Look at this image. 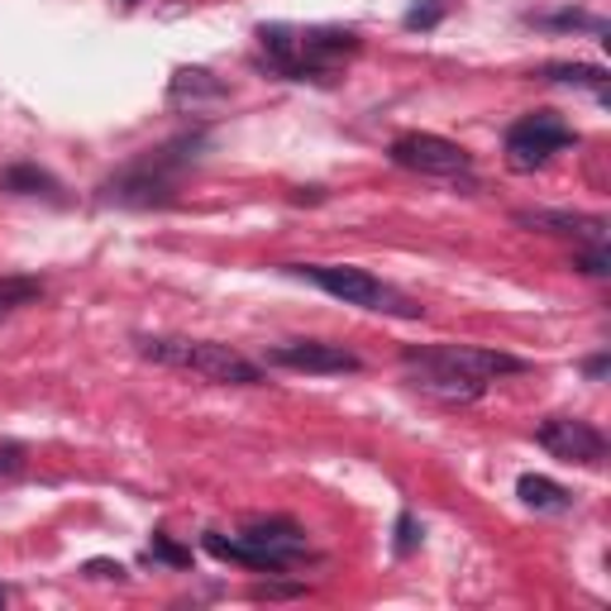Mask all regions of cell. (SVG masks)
Wrapping results in <instances>:
<instances>
[{
  "label": "cell",
  "mask_w": 611,
  "mask_h": 611,
  "mask_svg": "<svg viewBox=\"0 0 611 611\" xmlns=\"http://www.w3.org/2000/svg\"><path fill=\"white\" fill-rule=\"evenodd\" d=\"M206 549L215 559H229V564H244V569H258V574H287V559L278 555H268V549H258L254 540H244V535H225L221 530H211L206 535Z\"/></svg>",
  "instance_id": "cell-13"
},
{
  "label": "cell",
  "mask_w": 611,
  "mask_h": 611,
  "mask_svg": "<svg viewBox=\"0 0 611 611\" xmlns=\"http://www.w3.org/2000/svg\"><path fill=\"white\" fill-rule=\"evenodd\" d=\"M574 143H578V135L559 120L555 110H535V115H526V120H516L512 129H506V163H512L516 172H530V168H545L555 153L574 149Z\"/></svg>",
  "instance_id": "cell-4"
},
{
  "label": "cell",
  "mask_w": 611,
  "mask_h": 611,
  "mask_svg": "<svg viewBox=\"0 0 611 611\" xmlns=\"http://www.w3.org/2000/svg\"><path fill=\"white\" fill-rule=\"evenodd\" d=\"M244 540H254L258 549H268V555H278V559H287L292 564L297 555H306V530L297 526V521H249L244 526Z\"/></svg>",
  "instance_id": "cell-12"
},
{
  "label": "cell",
  "mask_w": 611,
  "mask_h": 611,
  "mask_svg": "<svg viewBox=\"0 0 611 611\" xmlns=\"http://www.w3.org/2000/svg\"><path fill=\"white\" fill-rule=\"evenodd\" d=\"M440 0H426V6H416L411 14H406V29H435V24H440Z\"/></svg>",
  "instance_id": "cell-22"
},
{
  "label": "cell",
  "mask_w": 611,
  "mask_h": 611,
  "mask_svg": "<svg viewBox=\"0 0 611 611\" xmlns=\"http://www.w3.org/2000/svg\"><path fill=\"white\" fill-rule=\"evenodd\" d=\"M540 77L545 82H564V86H588V92L607 96V72L592 67V63H549Z\"/></svg>",
  "instance_id": "cell-17"
},
{
  "label": "cell",
  "mask_w": 611,
  "mask_h": 611,
  "mask_svg": "<svg viewBox=\"0 0 611 611\" xmlns=\"http://www.w3.org/2000/svg\"><path fill=\"white\" fill-rule=\"evenodd\" d=\"M516 492L526 506H535V512H569V502H574L569 487H559L555 478H540V473H521Z\"/></svg>",
  "instance_id": "cell-16"
},
{
  "label": "cell",
  "mask_w": 611,
  "mask_h": 611,
  "mask_svg": "<svg viewBox=\"0 0 611 611\" xmlns=\"http://www.w3.org/2000/svg\"><path fill=\"white\" fill-rule=\"evenodd\" d=\"M420 545V526H416V516H397V555H411V549Z\"/></svg>",
  "instance_id": "cell-21"
},
{
  "label": "cell",
  "mask_w": 611,
  "mask_h": 611,
  "mask_svg": "<svg viewBox=\"0 0 611 611\" xmlns=\"http://www.w3.org/2000/svg\"><path fill=\"white\" fill-rule=\"evenodd\" d=\"M43 297L39 278H0V315L20 311V306H34Z\"/></svg>",
  "instance_id": "cell-18"
},
{
  "label": "cell",
  "mask_w": 611,
  "mask_h": 611,
  "mask_svg": "<svg viewBox=\"0 0 611 611\" xmlns=\"http://www.w3.org/2000/svg\"><path fill=\"white\" fill-rule=\"evenodd\" d=\"M607 368H611V363H607V354H598V358H588V377H607Z\"/></svg>",
  "instance_id": "cell-24"
},
{
  "label": "cell",
  "mask_w": 611,
  "mask_h": 611,
  "mask_svg": "<svg viewBox=\"0 0 611 611\" xmlns=\"http://www.w3.org/2000/svg\"><path fill=\"white\" fill-rule=\"evenodd\" d=\"M535 440H540L545 454H555L564 463H602L607 459V435L598 426H588V420H574V416H549L540 430H535Z\"/></svg>",
  "instance_id": "cell-7"
},
{
  "label": "cell",
  "mask_w": 611,
  "mask_h": 611,
  "mask_svg": "<svg viewBox=\"0 0 611 611\" xmlns=\"http://www.w3.org/2000/svg\"><path fill=\"white\" fill-rule=\"evenodd\" d=\"M115 6H120V10H129V6H139V0H115Z\"/></svg>",
  "instance_id": "cell-25"
},
{
  "label": "cell",
  "mask_w": 611,
  "mask_h": 611,
  "mask_svg": "<svg viewBox=\"0 0 611 611\" xmlns=\"http://www.w3.org/2000/svg\"><path fill=\"white\" fill-rule=\"evenodd\" d=\"M392 163L406 168V172H420V178H469L473 172V158L459 149L454 139H440V135H397L392 139Z\"/></svg>",
  "instance_id": "cell-6"
},
{
  "label": "cell",
  "mask_w": 611,
  "mask_h": 611,
  "mask_svg": "<svg viewBox=\"0 0 611 611\" xmlns=\"http://www.w3.org/2000/svg\"><path fill=\"white\" fill-rule=\"evenodd\" d=\"M149 559H163V564H172V569H186V564H192V555L172 545L168 535H153V545H149Z\"/></svg>",
  "instance_id": "cell-19"
},
{
  "label": "cell",
  "mask_w": 611,
  "mask_h": 611,
  "mask_svg": "<svg viewBox=\"0 0 611 611\" xmlns=\"http://www.w3.org/2000/svg\"><path fill=\"white\" fill-rule=\"evenodd\" d=\"M444 363H454L478 383H492V377H512V373H526V358L516 354H502V349H483V344H430Z\"/></svg>",
  "instance_id": "cell-10"
},
{
  "label": "cell",
  "mask_w": 611,
  "mask_h": 611,
  "mask_svg": "<svg viewBox=\"0 0 611 611\" xmlns=\"http://www.w3.org/2000/svg\"><path fill=\"white\" fill-rule=\"evenodd\" d=\"M225 96H229V86L206 67H178V77L168 86L172 106H192V110L206 106V100H225Z\"/></svg>",
  "instance_id": "cell-14"
},
{
  "label": "cell",
  "mask_w": 611,
  "mask_h": 611,
  "mask_svg": "<svg viewBox=\"0 0 611 611\" xmlns=\"http://www.w3.org/2000/svg\"><path fill=\"white\" fill-rule=\"evenodd\" d=\"M264 39L268 63L292 82H325L344 57L358 53V39L349 29H287V24H268L258 29Z\"/></svg>",
  "instance_id": "cell-1"
},
{
  "label": "cell",
  "mask_w": 611,
  "mask_h": 611,
  "mask_svg": "<svg viewBox=\"0 0 611 611\" xmlns=\"http://www.w3.org/2000/svg\"><path fill=\"white\" fill-rule=\"evenodd\" d=\"M0 607H6V588H0Z\"/></svg>",
  "instance_id": "cell-26"
},
{
  "label": "cell",
  "mask_w": 611,
  "mask_h": 611,
  "mask_svg": "<svg viewBox=\"0 0 611 611\" xmlns=\"http://www.w3.org/2000/svg\"><path fill=\"white\" fill-rule=\"evenodd\" d=\"M0 192L10 196H49V201H63V186H57L53 172H43L34 163H14L0 172Z\"/></svg>",
  "instance_id": "cell-15"
},
{
  "label": "cell",
  "mask_w": 611,
  "mask_h": 611,
  "mask_svg": "<svg viewBox=\"0 0 611 611\" xmlns=\"http://www.w3.org/2000/svg\"><path fill=\"white\" fill-rule=\"evenodd\" d=\"M401 368H406V383L416 392H426L435 401H449V406H469V401L483 397V387H487L463 368H454V363H444L435 349H401Z\"/></svg>",
  "instance_id": "cell-5"
},
{
  "label": "cell",
  "mask_w": 611,
  "mask_h": 611,
  "mask_svg": "<svg viewBox=\"0 0 611 611\" xmlns=\"http://www.w3.org/2000/svg\"><path fill=\"white\" fill-rule=\"evenodd\" d=\"M86 578H125V564H110V559H92L82 569Z\"/></svg>",
  "instance_id": "cell-23"
},
{
  "label": "cell",
  "mask_w": 611,
  "mask_h": 611,
  "mask_svg": "<svg viewBox=\"0 0 611 611\" xmlns=\"http://www.w3.org/2000/svg\"><path fill=\"white\" fill-rule=\"evenodd\" d=\"M106 201L115 206H168L172 201V186L163 178V163H149V168H129L120 172L115 182H106Z\"/></svg>",
  "instance_id": "cell-11"
},
{
  "label": "cell",
  "mask_w": 611,
  "mask_h": 611,
  "mask_svg": "<svg viewBox=\"0 0 611 611\" xmlns=\"http://www.w3.org/2000/svg\"><path fill=\"white\" fill-rule=\"evenodd\" d=\"M268 363H278V368H292V373H358L363 368L358 354H349L344 344H325V340L278 344V349H268Z\"/></svg>",
  "instance_id": "cell-8"
},
{
  "label": "cell",
  "mask_w": 611,
  "mask_h": 611,
  "mask_svg": "<svg viewBox=\"0 0 611 611\" xmlns=\"http://www.w3.org/2000/svg\"><path fill=\"white\" fill-rule=\"evenodd\" d=\"M578 272H588V278H607L611 272V264H607V244H592L588 254H578V264H574Z\"/></svg>",
  "instance_id": "cell-20"
},
{
  "label": "cell",
  "mask_w": 611,
  "mask_h": 611,
  "mask_svg": "<svg viewBox=\"0 0 611 611\" xmlns=\"http://www.w3.org/2000/svg\"><path fill=\"white\" fill-rule=\"evenodd\" d=\"M512 221L535 235H555V239H588V244H607V221L602 215H578V211H545V206H526Z\"/></svg>",
  "instance_id": "cell-9"
},
{
  "label": "cell",
  "mask_w": 611,
  "mask_h": 611,
  "mask_svg": "<svg viewBox=\"0 0 611 611\" xmlns=\"http://www.w3.org/2000/svg\"><path fill=\"white\" fill-rule=\"evenodd\" d=\"M139 354L163 363V368H182V373H196L206 383H225V387H254L264 383V368L254 358L235 354L229 344H211V340H172V334H143L139 340Z\"/></svg>",
  "instance_id": "cell-2"
},
{
  "label": "cell",
  "mask_w": 611,
  "mask_h": 611,
  "mask_svg": "<svg viewBox=\"0 0 611 611\" xmlns=\"http://www.w3.org/2000/svg\"><path fill=\"white\" fill-rule=\"evenodd\" d=\"M282 272H292V278L320 287L325 297L344 301V306H363V311H383V315H406V320L420 315V306H411L397 287L377 282L373 272H363V268H349V264H287Z\"/></svg>",
  "instance_id": "cell-3"
}]
</instances>
